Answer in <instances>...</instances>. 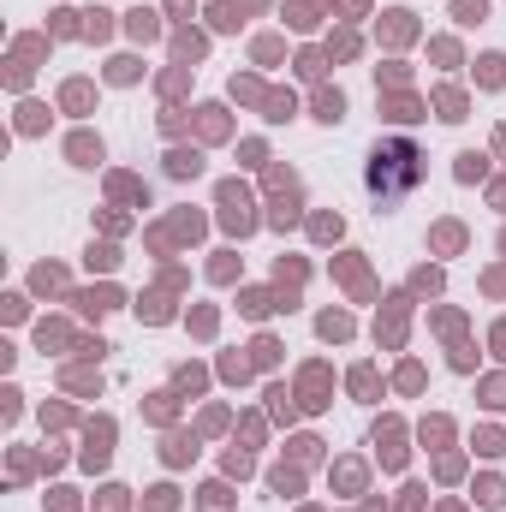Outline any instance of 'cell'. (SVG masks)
Here are the masks:
<instances>
[{
  "mask_svg": "<svg viewBox=\"0 0 506 512\" xmlns=\"http://www.w3.org/2000/svg\"><path fill=\"white\" fill-rule=\"evenodd\" d=\"M364 185L376 203H399L423 185V149L411 137H381L370 149V167H364Z\"/></svg>",
  "mask_w": 506,
  "mask_h": 512,
  "instance_id": "1",
  "label": "cell"
}]
</instances>
